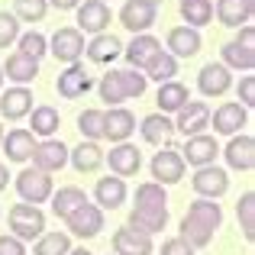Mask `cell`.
<instances>
[{"label":"cell","mask_w":255,"mask_h":255,"mask_svg":"<svg viewBox=\"0 0 255 255\" xmlns=\"http://www.w3.org/2000/svg\"><path fill=\"white\" fill-rule=\"evenodd\" d=\"M6 184H10V171L6 165H0V191H6Z\"/></svg>","instance_id":"816d5d0a"},{"label":"cell","mask_w":255,"mask_h":255,"mask_svg":"<svg viewBox=\"0 0 255 255\" xmlns=\"http://www.w3.org/2000/svg\"><path fill=\"white\" fill-rule=\"evenodd\" d=\"M226 68H239V71H252L255 68V52L252 49H243L239 42H226L223 45V62Z\"/></svg>","instance_id":"8d00e7d4"},{"label":"cell","mask_w":255,"mask_h":255,"mask_svg":"<svg viewBox=\"0 0 255 255\" xmlns=\"http://www.w3.org/2000/svg\"><path fill=\"white\" fill-rule=\"evenodd\" d=\"M29 126H32V136H42V139H52L62 126V117H58L55 107H32L29 110Z\"/></svg>","instance_id":"d6a6232c"},{"label":"cell","mask_w":255,"mask_h":255,"mask_svg":"<svg viewBox=\"0 0 255 255\" xmlns=\"http://www.w3.org/2000/svg\"><path fill=\"white\" fill-rule=\"evenodd\" d=\"M197 87H200V94H204V97H223V94L233 87L230 68H226V65H220V62L204 65V68H200V75H197Z\"/></svg>","instance_id":"e0dca14e"},{"label":"cell","mask_w":255,"mask_h":255,"mask_svg":"<svg viewBox=\"0 0 255 255\" xmlns=\"http://www.w3.org/2000/svg\"><path fill=\"white\" fill-rule=\"evenodd\" d=\"M71 252V239L65 233H42L32 246V255H68Z\"/></svg>","instance_id":"74e56055"},{"label":"cell","mask_w":255,"mask_h":255,"mask_svg":"<svg viewBox=\"0 0 255 255\" xmlns=\"http://www.w3.org/2000/svg\"><path fill=\"white\" fill-rule=\"evenodd\" d=\"M139 132H142V139L149 145H171L174 123L165 113H149V117L142 120V126H139Z\"/></svg>","instance_id":"f1b7e54d"},{"label":"cell","mask_w":255,"mask_h":255,"mask_svg":"<svg viewBox=\"0 0 255 255\" xmlns=\"http://www.w3.org/2000/svg\"><path fill=\"white\" fill-rule=\"evenodd\" d=\"M181 3H184V0H181Z\"/></svg>","instance_id":"6f0895ef"},{"label":"cell","mask_w":255,"mask_h":255,"mask_svg":"<svg viewBox=\"0 0 255 255\" xmlns=\"http://www.w3.org/2000/svg\"><path fill=\"white\" fill-rule=\"evenodd\" d=\"M145 3H152V6H158V3H162V0H145Z\"/></svg>","instance_id":"db71d44e"},{"label":"cell","mask_w":255,"mask_h":255,"mask_svg":"<svg viewBox=\"0 0 255 255\" xmlns=\"http://www.w3.org/2000/svg\"><path fill=\"white\" fill-rule=\"evenodd\" d=\"M16 39H19V19L13 13L0 10V49H10Z\"/></svg>","instance_id":"f6af8a7d"},{"label":"cell","mask_w":255,"mask_h":255,"mask_svg":"<svg viewBox=\"0 0 255 255\" xmlns=\"http://www.w3.org/2000/svg\"><path fill=\"white\" fill-rule=\"evenodd\" d=\"M68 255H94V252H87V249H84V246H81V249H71Z\"/></svg>","instance_id":"f5cc1de1"},{"label":"cell","mask_w":255,"mask_h":255,"mask_svg":"<svg viewBox=\"0 0 255 255\" xmlns=\"http://www.w3.org/2000/svg\"><path fill=\"white\" fill-rule=\"evenodd\" d=\"M155 100H158V113L168 117V113H178L181 107L191 100V91H187L181 81H165V84H158V97Z\"/></svg>","instance_id":"1f68e13d"},{"label":"cell","mask_w":255,"mask_h":255,"mask_svg":"<svg viewBox=\"0 0 255 255\" xmlns=\"http://www.w3.org/2000/svg\"><path fill=\"white\" fill-rule=\"evenodd\" d=\"M10 236H16L19 243H32L45 233V213L32 204H13L10 207Z\"/></svg>","instance_id":"7a4b0ae2"},{"label":"cell","mask_w":255,"mask_h":255,"mask_svg":"<svg viewBox=\"0 0 255 255\" xmlns=\"http://www.w3.org/2000/svg\"><path fill=\"white\" fill-rule=\"evenodd\" d=\"M184 158H181V152L178 149H171V145H165L162 152H155L152 155V165H149V171H152V178H155V184H178L181 178H184Z\"/></svg>","instance_id":"5b68a950"},{"label":"cell","mask_w":255,"mask_h":255,"mask_svg":"<svg viewBox=\"0 0 255 255\" xmlns=\"http://www.w3.org/2000/svg\"><path fill=\"white\" fill-rule=\"evenodd\" d=\"M84 55L91 58L94 65H110L113 58L123 55V42H120L113 32H100V36H94L91 42L84 45Z\"/></svg>","instance_id":"d4e9b609"},{"label":"cell","mask_w":255,"mask_h":255,"mask_svg":"<svg viewBox=\"0 0 255 255\" xmlns=\"http://www.w3.org/2000/svg\"><path fill=\"white\" fill-rule=\"evenodd\" d=\"M126 226L136 230V233H145V236L162 233L165 226H168V207H132Z\"/></svg>","instance_id":"d6986e66"},{"label":"cell","mask_w":255,"mask_h":255,"mask_svg":"<svg viewBox=\"0 0 255 255\" xmlns=\"http://www.w3.org/2000/svg\"><path fill=\"white\" fill-rule=\"evenodd\" d=\"M155 16H158V6L145 3V0H126L123 10H120V23H123L132 36L145 32L152 23H155Z\"/></svg>","instance_id":"9a60e30c"},{"label":"cell","mask_w":255,"mask_h":255,"mask_svg":"<svg viewBox=\"0 0 255 255\" xmlns=\"http://www.w3.org/2000/svg\"><path fill=\"white\" fill-rule=\"evenodd\" d=\"M255 13V0H217V19L230 29L249 26Z\"/></svg>","instance_id":"cb8c5ba5"},{"label":"cell","mask_w":255,"mask_h":255,"mask_svg":"<svg viewBox=\"0 0 255 255\" xmlns=\"http://www.w3.org/2000/svg\"><path fill=\"white\" fill-rule=\"evenodd\" d=\"M223 226V207L217 200H204L197 197L187 207L184 220H181V239H184L191 249H207L217 236V230Z\"/></svg>","instance_id":"6da1fadb"},{"label":"cell","mask_w":255,"mask_h":255,"mask_svg":"<svg viewBox=\"0 0 255 255\" xmlns=\"http://www.w3.org/2000/svg\"><path fill=\"white\" fill-rule=\"evenodd\" d=\"M233 42H239L243 49H252V52H255V29H252V23L243 26V29H239V36L233 39Z\"/></svg>","instance_id":"681fc988"},{"label":"cell","mask_w":255,"mask_h":255,"mask_svg":"<svg viewBox=\"0 0 255 255\" xmlns=\"http://www.w3.org/2000/svg\"><path fill=\"white\" fill-rule=\"evenodd\" d=\"M0 87H3V68H0Z\"/></svg>","instance_id":"9f6ffc18"},{"label":"cell","mask_w":255,"mask_h":255,"mask_svg":"<svg viewBox=\"0 0 255 255\" xmlns=\"http://www.w3.org/2000/svg\"><path fill=\"white\" fill-rule=\"evenodd\" d=\"M171 123H174V129L184 132L187 139L200 136V132L210 126V107H207L204 100H187V104L178 110V120H171Z\"/></svg>","instance_id":"8fae6325"},{"label":"cell","mask_w":255,"mask_h":255,"mask_svg":"<svg viewBox=\"0 0 255 255\" xmlns=\"http://www.w3.org/2000/svg\"><path fill=\"white\" fill-rule=\"evenodd\" d=\"M0 149L6 152V162H29L32 149H36V136L29 129H10L0 142Z\"/></svg>","instance_id":"484cf974"},{"label":"cell","mask_w":255,"mask_h":255,"mask_svg":"<svg viewBox=\"0 0 255 255\" xmlns=\"http://www.w3.org/2000/svg\"><path fill=\"white\" fill-rule=\"evenodd\" d=\"M52 213H55L58 220H65L68 213H75L81 204H87V194L81 191V187L68 184V187H58V191H52Z\"/></svg>","instance_id":"4dcf8cb0"},{"label":"cell","mask_w":255,"mask_h":255,"mask_svg":"<svg viewBox=\"0 0 255 255\" xmlns=\"http://www.w3.org/2000/svg\"><path fill=\"white\" fill-rule=\"evenodd\" d=\"M52 178L45 171H39V168H23L16 174V194L23 197V204H32V207H39V204H45V200L52 197Z\"/></svg>","instance_id":"3957f363"},{"label":"cell","mask_w":255,"mask_h":255,"mask_svg":"<svg viewBox=\"0 0 255 255\" xmlns=\"http://www.w3.org/2000/svg\"><path fill=\"white\" fill-rule=\"evenodd\" d=\"M16 52H23V55H29V58H42L45 52H49V39L42 36V32H23L19 36V49Z\"/></svg>","instance_id":"7bdbcfd3"},{"label":"cell","mask_w":255,"mask_h":255,"mask_svg":"<svg viewBox=\"0 0 255 255\" xmlns=\"http://www.w3.org/2000/svg\"><path fill=\"white\" fill-rule=\"evenodd\" d=\"M191 187H194V194H197V197L217 200V197H223V194L230 191V174L220 168V165H204V168L194 171Z\"/></svg>","instance_id":"277c9868"},{"label":"cell","mask_w":255,"mask_h":255,"mask_svg":"<svg viewBox=\"0 0 255 255\" xmlns=\"http://www.w3.org/2000/svg\"><path fill=\"white\" fill-rule=\"evenodd\" d=\"M49 52L65 65H78L81 55H84V32H78L75 26L55 29V36H52V42H49Z\"/></svg>","instance_id":"8992f818"},{"label":"cell","mask_w":255,"mask_h":255,"mask_svg":"<svg viewBox=\"0 0 255 255\" xmlns=\"http://www.w3.org/2000/svg\"><path fill=\"white\" fill-rule=\"evenodd\" d=\"M142 75H145V78H152V81H158V84L174 81V75H178V58L168 55V52H158V55L152 58L149 65H145Z\"/></svg>","instance_id":"836d02e7"},{"label":"cell","mask_w":255,"mask_h":255,"mask_svg":"<svg viewBox=\"0 0 255 255\" xmlns=\"http://www.w3.org/2000/svg\"><path fill=\"white\" fill-rule=\"evenodd\" d=\"M55 87H58V94H62L65 100H78V97H84V94L94 87V81L84 71V65H68V68L58 75Z\"/></svg>","instance_id":"7402d4cb"},{"label":"cell","mask_w":255,"mask_h":255,"mask_svg":"<svg viewBox=\"0 0 255 255\" xmlns=\"http://www.w3.org/2000/svg\"><path fill=\"white\" fill-rule=\"evenodd\" d=\"M120 78H123V87H126V97H142L145 94V84H149V78L142 75V71L136 68H120Z\"/></svg>","instance_id":"ee69618b"},{"label":"cell","mask_w":255,"mask_h":255,"mask_svg":"<svg viewBox=\"0 0 255 255\" xmlns=\"http://www.w3.org/2000/svg\"><path fill=\"white\" fill-rule=\"evenodd\" d=\"M97 91H100V100H107V107H120L123 100H129V97H126V87H123L120 71H107V75L100 78Z\"/></svg>","instance_id":"d590c367"},{"label":"cell","mask_w":255,"mask_h":255,"mask_svg":"<svg viewBox=\"0 0 255 255\" xmlns=\"http://www.w3.org/2000/svg\"><path fill=\"white\" fill-rule=\"evenodd\" d=\"M94 204L100 207V210H117V207L126 204V181L117 178V174H107V178H100L97 184H94Z\"/></svg>","instance_id":"44dd1931"},{"label":"cell","mask_w":255,"mask_h":255,"mask_svg":"<svg viewBox=\"0 0 255 255\" xmlns=\"http://www.w3.org/2000/svg\"><path fill=\"white\" fill-rule=\"evenodd\" d=\"M223 155H226V165H230V168L252 171L255 168V139L246 136V132H236V136H230Z\"/></svg>","instance_id":"2e32d148"},{"label":"cell","mask_w":255,"mask_h":255,"mask_svg":"<svg viewBox=\"0 0 255 255\" xmlns=\"http://www.w3.org/2000/svg\"><path fill=\"white\" fill-rule=\"evenodd\" d=\"M136 207H168V194L162 184L155 181H145L136 187Z\"/></svg>","instance_id":"b9f144b4"},{"label":"cell","mask_w":255,"mask_h":255,"mask_svg":"<svg viewBox=\"0 0 255 255\" xmlns=\"http://www.w3.org/2000/svg\"><path fill=\"white\" fill-rule=\"evenodd\" d=\"M65 223H68V230L75 233L78 239H94L100 230H104V210L87 200V204H81L75 213L65 217Z\"/></svg>","instance_id":"ba28073f"},{"label":"cell","mask_w":255,"mask_h":255,"mask_svg":"<svg viewBox=\"0 0 255 255\" xmlns=\"http://www.w3.org/2000/svg\"><path fill=\"white\" fill-rule=\"evenodd\" d=\"M239 104L249 110V107H255V78L246 75L243 81H239Z\"/></svg>","instance_id":"bcb514c9"},{"label":"cell","mask_w":255,"mask_h":255,"mask_svg":"<svg viewBox=\"0 0 255 255\" xmlns=\"http://www.w3.org/2000/svg\"><path fill=\"white\" fill-rule=\"evenodd\" d=\"M181 16H184V26H191V29L207 26L213 19V3L210 0H184L181 3Z\"/></svg>","instance_id":"e575fe53"},{"label":"cell","mask_w":255,"mask_h":255,"mask_svg":"<svg viewBox=\"0 0 255 255\" xmlns=\"http://www.w3.org/2000/svg\"><path fill=\"white\" fill-rule=\"evenodd\" d=\"M132 132H136V117L126 107H110L104 113V139H110L113 145L129 142Z\"/></svg>","instance_id":"4fadbf2b"},{"label":"cell","mask_w":255,"mask_h":255,"mask_svg":"<svg viewBox=\"0 0 255 255\" xmlns=\"http://www.w3.org/2000/svg\"><path fill=\"white\" fill-rule=\"evenodd\" d=\"M0 68H3V78L16 81V87H26L29 81H36V75H39V62L29 58V55H23V52L6 55V65H0Z\"/></svg>","instance_id":"4316f807"},{"label":"cell","mask_w":255,"mask_h":255,"mask_svg":"<svg viewBox=\"0 0 255 255\" xmlns=\"http://www.w3.org/2000/svg\"><path fill=\"white\" fill-rule=\"evenodd\" d=\"M78 129L87 142H100L104 139V110H84L78 117Z\"/></svg>","instance_id":"60d3db41"},{"label":"cell","mask_w":255,"mask_h":255,"mask_svg":"<svg viewBox=\"0 0 255 255\" xmlns=\"http://www.w3.org/2000/svg\"><path fill=\"white\" fill-rule=\"evenodd\" d=\"M184 165H194V168H204V165H217V155H220V145L210 132H200V136H191L184 142V149H178Z\"/></svg>","instance_id":"30bf717a"},{"label":"cell","mask_w":255,"mask_h":255,"mask_svg":"<svg viewBox=\"0 0 255 255\" xmlns=\"http://www.w3.org/2000/svg\"><path fill=\"white\" fill-rule=\"evenodd\" d=\"M52 6H55V10H78V3H81V0H49Z\"/></svg>","instance_id":"f907efd6"},{"label":"cell","mask_w":255,"mask_h":255,"mask_svg":"<svg viewBox=\"0 0 255 255\" xmlns=\"http://www.w3.org/2000/svg\"><path fill=\"white\" fill-rule=\"evenodd\" d=\"M158 255H194V249L181 236H174V239H165V243H162V252H158Z\"/></svg>","instance_id":"7dc6e473"},{"label":"cell","mask_w":255,"mask_h":255,"mask_svg":"<svg viewBox=\"0 0 255 255\" xmlns=\"http://www.w3.org/2000/svg\"><path fill=\"white\" fill-rule=\"evenodd\" d=\"M104 3H107V0H104Z\"/></svg>","instance_id":"680465c9"},{"label":"cell","mask_w":255,"mask_h":255,"mask_svg":"<svg viewBox=\"0 0 255 255\" xmlns=\"http://www.w3.org/2000/svg\"><path fill=\"white\" fill-rule=\"evenodd\" d=\"M49 13V0H13V16L19 23H39Z\"/></svg>","instance_id":"ab89813d"},{"label":"cell","mask_w":255,"mask_h":255,"mask_svg":"<svg viewBox=\"0 0 255 255\" xmlns=\"http://www.w3.org/2000/svg\"><path fill=\"white\" fill-rule=\"evenodd\" d=\"M110 19H113V13L104 0H84V3H78V32L100 36V32H107Z\"/></svg>","instance_id":"7c38bea8"},{"label":"cell","mask_w":255,"mask_h":255,"mask_svg":"<svg viewBox=\"0 0 255 255\" xmlns=\"http://www.w3.org/2000/svg\"><path fill=\"white\" fill-rule=\"evenodd\" d=\"M65 165H68V145L62 139H42V142H36V149H32V168L52 174V171H62Z\"/></svg>","instance_id":"9c48e42d"},{"label":"cell","mask_w":255,"mask_h":255,"mask_svg":"<svg viewBox=\"0 0 255 255\" xmlns=\"http://www.w3.org/2000/svg\"><path fill=\"white\" fill-rule=\"evenodd\" d=\"M210 126L220 136H236L243 126H249V110H246L243 104H236V100H226V104H220L217 110H213Z\"/></svg>","instance_id":"52a82bcc"},{"label":"cell","mask_w":255,"mask_h":255,"mask_svg":"<svg viewBox=\"0 0 255 255\" xmlns=\"http://www.w3.org/2000/svg\"><path fill=\"white\" fill-rule=\"evenodd\" d=\"M104 162L110 165V171L117 178H132V174H139V168H142V152L129 142H120L110 149V155H104Z\"/></svg>","instance_id":"5bb4252c"},{"label":"cell","mask_w":255,"mask_h":255,"mask_svg":"<svg viewBox=\"0 0 255 255\" xmlns=\"http://www.w3.org/2000/svg\"><path fill=\"white\" fill-rule=\"evenodd\" d=\"M0 142H3V123H0Z\"/></svg>","instance_id":"11a10c76"},{"label":"cell","mask_w":255,"mask_h":255,"mask_svg":"<svg viewBox=\"0 0 255 255\" xmlns=\"http://www.w3.org/2000/svg\"><path fill=\"white\" fill-rule=\"evenodd\" d=\"M200 32L191 29V26H174V29H168V36H165V45H168V55L174 58H191L200 52Z\"/></svg>","instance_id":"ffe728a7"},{"label":"cell","mask_w":255,"mask_h":255,"mask_svg":"<svg viewBox=\"0 0 255 255\" xmlns=\"http://www.w3.org/2000/svg\"><path fill=\"white\" fill-rule=\"evenodd\" d=\"M0 255H26V243L16 236H0Z\"/></svg>","instance_id":"c3c4849f"},{"label":"cell","mask_w":255,"mask_h":255,"mask_svg":"<svg viewBox=\"0 0 255 255\" xmlns=\"http://www.w3.org/2000/svg\"><path fill=\"white\" fill-rule=\"evenodd\" d=\"M155 246H152V236L145 233H136L129 226L113 233V255H152Z\"/></svg>","instance_id":"603a6c76"},{"label":"cell","mask_w":255,"mask_h":255,"mask_svg":"<svg viewBox=\"0 0 255 255\" xmlns=\"http://www.w3.org/2000/svg\"><path fill=\"white\" fill-rule=\"evenodd\" d=\"M158 52H165L162 42H158L155 36H149V32H139V36H132V42L123 49V55H126V62H129V68L145 71V65H149Z\"/></svg>","instance_id":"ac0fdd59"},{"label":"cell","mask_w":255,"mask_h":255,"mask_svg":"<svg viewBox=\"0 0 255 255\" xmlns=\"http://www.w3.org/2000/svg\"><path fill=\"white\" fill-rule=\"evenodd\" d=\"M236 217H239V226H243V236L252 243V239H255V194L252 191H246L243 197H239Z\"/></svg>","instance_id":"f35d334b"},{"label":"cell","mask_w":255,"mask_h":255,"mask_svg":"<svg viewBox=\"0 0 255 255\" xmlns=\"http://www.w3.org/2000/svg\"><path fill=\"white\" fill-rule=\"evenodd\" d=\"M32 110V91L29 87H10V91L0 97V117L6 120H23Z\"/></svg>","instance_id":"83f0119b"},{"label":"cell","mask_w":255,"mask_h":255,"mask_svg":"<svg viewBox=\"0 0 255 255\" xmlns=\"http://www.w3.org/2000/svg\"><path fill=\"white\" fill-rule=\"evenodd\" d=\"M68 162L75 165L78 174H91L104 165V149L97 142H81L78 149H68Z\"/></svg>","instance_id":"f546056e"}]
</instances>
